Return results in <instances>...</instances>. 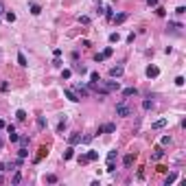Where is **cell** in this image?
Returning <instances> with one entry per match:
<instances>
[{"instance_id":"6da1fadb","label":"cell","mask_w":186,"mask_h":186,"mask_svg":"<svg viewBox=\"0 0 186 186\" xmlns=\"http://www.w3.org/2000/svg\"><path fill=\"white\" fill-rule=\"evenodd\" d=\"M99 86H103L105 92H118V90H121V83L114 81V79H112V81H99Z\"/></svg>"},{"instance_id":"7a4b0ae2","label":"cell","mask_w":186,"mask_h":186,"mask_svg":"<svg viewBox=\"0 0 186 186\" xmlns=\"http://www.w3.org/2000/svg\"><path fill=\"white\" fill-rule=\"evenodd\" d=\"M116 114L118 116H132V108L127 105V101H121V103L116 105Z\"/></svg>"},{"instance_id":"3957f363","label":"cell","mask_w":186,"mask_h":186,"mask_svg":"<svg viewBox=\"0 0 186 186\" xmlns=\"http://www.w3.org/2000/svg\"><path fill=\"white\" fill-rule=\"evenodd\" d=\"M123 72H125L123 66H112V68H110V77L112 79H118V77H123Z\"/></svg>"},{"instance_id":"277c9868","label":"cell","mask_w":186,"mask_h":186,"mask_svg":"<svg viewBox=\"0 0 186 186\" xmlns=\"http://www.w3.org/2000/svg\"><path fill=\"white\" fill-rule=\"evenodd\" d=\"M114 132H116V125L114 123H108V125H101L97 134H114Z\"/></svg>"},{"instance_id":"5b68a950","label":"cell","mask_w":186,"mask_h":186,"mask_svg":"<svg viewBox=\"0 0 186 186\" xmlns=\"http://www.w3.org/2000/svg\"><path fill=\"white\" fill-rule=\"evenodd\" d=\"M158 75H160V68H158V66H153V64L147 66V77H149V79H155Z\"/></svg>"},{"instance_id":"8992f818","label":"cell","mask_w":186,"mask_h":186,"mask_svg":"<svg viewBox=\"0 0 186 186\" xmlns=\"http://www.w3.org/2000/svg\"><path fill=\"white\" fill-rule=\"evenodd\" d=\"M125 20H127V13H118V15H112V22H114V24H123Z\"/></svg>"},{"instance_id":"52a82bcc","label":"cell","mask_w":186,"mask_h":186,"mask_svg":"<svg viewBox=\"0 0 186 186\" xmlns=\"http://www.w3.org/2000/svg\"><path fill=\"white\" fill-rule=\"evenodd\" d=\"M66 99H68V101H72V103H77V101H79V97H77V92H75V90H66Z\"/></svg>"},{"instance_id":"ba28073f","label":"cell","mask_w":186,"mask_h":186,"mask_svg":"<svg viewBox=\"0 0 186 186\" xmlns=\"http://www.w3.org/2000/svg\"><path fill=\"white\" fill-rule=\"evenodd\" d=\"M81 142V134H70L68 136V145H79Z\"/></svg>"},{"instance_id":"9c48e42d","label":"cell","mask_w":186,"mask_h":186,"mask_svg":"<svg viewBox=\"0 0 186 186\" xmlns=\"http://www.w3.org/2000/svg\"><path fill=\"white\" fill-rule=\"evenodd\" d=\"M162 155H164V151H162V147H158V149L153 151V155H151V160L158 162V160H162Z\"/></svg>"},{"instance_id":"30bf717a","label":"cell","mask_w":186,"mask_h":186,"mask_svg":"<svg viewBox=\"0 0 186 186\" xmlns=\"http://www.w3.org/2000/svg\"><path fill=\"white\" fill-rule=\"evenodd\" d=\"M72 158H75V149H72V145H70V147L64 151V160H72Z\"/></svg>"},{"instance_id":"8fae6325","label":"cell","mask_w":186,"mask_h":186,"mask_svg":"<svg viewBox=\"0 0 186 186\" xmlns=\"http://www.w3.org/2000/svg\"><path fill=\"white\" fill-rule=\"evenodd\" d=\"M136 94H138L136 88H125L123 90V97H136Z\"/></svg>"},{"instance_id":"7c38bea8","label":"cell","mask_w":186,"mask_h":186,"mask_svg":"<svg viewBox=\"0 0 186 186\" xmlns=\"http://www.w3.org/2000/svg\"><path fill=\"white\" fill-rule=\"evenodd\" d=\"M151 108H153V99L149 97V99H145V101H142V110H151Z\"/></svg>"},{"instance_id":"4fadbf2b","label":"cell","mask_w":186,"mask_h":186,"mask_svg":"<svg viewBox=\"0 0 186 186\" xmlns=\"http://www.w3.org/2000/svg\"><path fill=\"white\" fill-rule=\"evenodd\" d=\"M123 164H125V166H132V164H134V155H132V153L125 155V158H123Z\"/></svg>"},{"instance_id":"5bb4252c","label":"cell","mask_w":186,"mask_h":186,"mask_svg":"<svg viewBox=\"0 0 186 186\" xmlns=\"http://www.w3.org/2000/svg\"><path fill=\"white\" fill-rule=\"evenodd\" d=\"M31 13H33V15H39V13H42V9H39V4L31 2Z\"/></svg>"},{"instance_id":"9a60e30c","label":"cell","mask_w":186,"mask_h":186,"mask_svg":"<svg viewBox=\"0 0 186 186\" xmlns=\"http://www.w3.org/2000/svg\"><path fill=\"white\" fill-rule=\"evenodd\" d=\"M164 125H166V118H160V121H155V123H153V129H162Z\"/></svg>"},{"instance_id":"2e32d148","label":"cell","mask_w":186,"mask_h":186,"mask_svg":"<svg viewBox=\"0 0 186 186\" xmlns=\"http://www.w3.org/2000/svg\"><path fill=\"white\" fill-rule=\"evenodd\" d=\"M18 64H20V66H29V61H26L24 53H18Z\"/></svg>"},{"instance_id":"e0dca14e","label":"cell","mask_w":186,"mask_h":186,"mask_svg":"<svg viewBox=\"0 0 186 186\" xmlns=\"http://www.w3.org/2000/svg\"><path fill=\"white\" fill-rule=\"evenodd\" d=\"M177 29H182V24H179V22H169V31H173V33H175Z\"/></svg>"},{"instance_id":"ac0fdd59","label":"cell","mask_w":186,"mask_h":186,"mask_svg":"<svg viewBox=\"0 0 186 186\" xmlns=\"http://www.w3.org/2000/svg\"><path fill=\"white\" fill-rule=\"evenodd\" d=\"M99 81H101L99 72H90V83H99Z\"/></svg>"},{"instance_id":"d6986e66","label":"cell","mask_w":186,"mask_h":186,"mask_svg":"<svg viewBox=\"0 0 186 186\" xmlns=\"http://www.w3.org/2000/svg\"><path fill=\"white\" fill-rule=\"evenodd\" d=\"M88 160H90V162L99 160V151H88Z\"/></svg>"},{"instance_id":"ffe728a7","label":"cell","mask_w":186,"mask_h":186,"mask_svg":"<svg viewBox=\"0 0 186 186\" xmlns=\"http://www.w3.org/2000/svg\"><path fill=\"white\" fill-rule=\"evenodd\" d=\"M175 179H177V173H169V177H166V182H164V184L169 186V184H173V182H175Z\"/></svg>"},{"instance_id":"44dd1931","label":"cell","mask_w":186,"mask_h":186,"mask_svg":"<svg viewBox=\"0 0 186 186\" xmlns=\"http://www.w3.org/2000/svg\"><path fill=\"white\" fill-rule=\"evenodd\" d=\"M15 118H18V121H26V112L24 110H18V112H15Z\"/></svg>"},{"instance_id":"7402d4cb","label":"cell","mask_w":186,"mask_h":186,"mask_svg":"<svg viewBox=\"0 0 186 186\" xmlns=\"http://www.w3.org/2000/svg\"><path fill=\"white\" fill-rule=\"evenodd\" d=\"M11 182H13L15 186H18V184L22 182V173H20V171H15V175H13V179H11Z\"/></svg>"},{"instance_id":"603a6c76","label":"cell","mask_w":186,"mask_h":186,"mask_svg":"<svg viewBox=\"0 0 186 186\" xmlns=\"http://www.w3.org/2000/svg\"><path fill=\"white\" fill-rule=\"evenodd\" d=\"M64 127H66V118L61 116V121H59V125H57V134H61V132H64Z\"/></svg>"},{"instance_id":"cb8c5ba5","label":"cell","mask_w":186,"mask_h":186,"mask_svg":"<svg viewBox=\"0 0 186 186\" xmlns=\"http://www.w3.org/2000/svg\"><path fill=\"white\" fill-rule=\"evenodd\" d=\"M37 127H39V129L46 127V118H44V116H39V118H37Z\"/></svg>"},{"instance_id":"d4e9b609","label":"cell","mask_w":186,"mask_h":186,"mask_svg":"<svg viewBox=\"0 0 186 186\" xmlns=\"http://www.w3.org/2000/svg\"><path fill=\"white\" fill-rule=\"evenodd\" d=\"M18 155L22 158V160H24L26 155H29V151H26V147H20V151H18Z\"/></svg>"},{"instance_id":"484cf974","label":"cell","mask_w":186,"mask_h":186,"mask_svg":"<svg viewBox=\"0 0 186 186\" xmlns=\"http://www.w3.org/2000/svg\"><path fill=\"white\" fill-rule=\"evenodd\" d=\"M4 171H15V162H7V164H4Z\"/></svg>"},{"instance_id":"4316f807","label":"cell","mask_w":186,"mask_h":186,"mask_svg":"<svg viewBox=\"0 0 186 186\" xmlns=\"http://www.w3.org/2000/svg\"><path fill=\"white\" fill-rule=\"evenodd\" d=\"M75 70H77V72H81V75H86V72H88V68H86V66H81V64L75 66Z\"/></svg>"},{"instance_id":"83f0119b","label":"cell","mask_w":186,"mask_h":186,"mask_svg":"<svg viewBox=\"0 0 186 186\" xmlns=\"http://www.w3.org/2000/svg\"><path fill=\"white\" fill-rule=\"evenodd\" d=\"M105 171H108V173H114V171H116V166H114V160H112V162H108V169H105Z\"/></svg>"},{"instance_id":"f1b7e54d","label":"cell","mask_w":186,"mask_h":186,"mask_svg":"<svg viewBox=\"0 0 186 186\" xmlns=\"http://www.w3.org/2000/svg\"><path fill=\"white\" fill-rule=\"evenodd\" d=\"M118 39H121V35H118V33H112V35H110V42H112V44H116Z\"/></svg>"},{"instance_id":"f546056e","label":"cell","mask_w":186,"mask_h":186,"mask_svg":"<svg viewBox=\"0 0 186 186\" xmlns=\"http://www.w3.org/2000/svg\"><path fill=\"white\" fill-rule=\"evenodd\" d=\"M46 182L48 184H57V175H46Z\"/></svg>"},{"instance_id":"4dcf8cb0","label":"cell","mask_w":186,"mask_h":186,"mask_svg":"<svg viewBox=\"0 0 186 186\" xmlns=\"http://www.w3.org/2000/svg\"><path fill=\"white\" fill-rule=\"evenodd\" d=\"M4 18H7V22H15V13L9 11V13H4Z\"/></svg>"},{"instance_id":"1f68e13d","label":"cell","mask_w":186,"mask_h":186,"mask_svg":"<svg viewBox=\"0 0 186 186\" xmlns=\"http://www.w3.org/2000/svg\"><path fill=\"white\" fill-rule=\"evenodd\" d=\"M160 145H162V147H166V145H171V138H169V136H164V138L160 140Z\"/></svg>"},{"instance_id":"d6a6232c","label":"cell","mask_w":186,"mask_h":186,"mask_svg":"<svg viewBox=\"0 0 186 186\" xmlns=\"http://www.w3.org/2000/svg\"><path fill=\"white\" fill-rule=\"evenodd\" d=\"M0 90H2V92H9V83L2 81V83H0Z\"/></svg>"},{"instance_id":"836d02e7","label":"cell","mask_w":186,"mask_h":186,"mask_svg":"<svg viewBox=\"0 0 186 186\" xmlns=\"http://www.w3.org/2000/svg\"><path fill=\"white\" fill-rule=\"evenodd\" d=\"M18 140H20L22 147H26V145H29V138H26V136H22V138H18Z\"/></svg>"},{"instance_id":"e575fe53","label":"cell","mask_w":186,"mask_h":186,"mask_svg":"<svg viewBox=\"0 0 186 186\" xmlns=\"http://www.w3.org/2000/svg\"><path fill=\"white\" fill-rule=\"evenodd\" d=\"M112 53H114V48H112V46H108V48H105V50H103V55H105V57H110V55H112Z\"/></svg>"},{"instance_id":"d590c367","label":"cell","mask_w":186,"mask_h":186,"mask_svg":"<svg viewBox=\"0 0 186 186\" xmlns=\"http://www.w3.org/2000/svg\"><path fill=\"white\" fill-rule=\"evenodd\" d=\"M79 22H81V24H90V18H88V15H81V18H79Z\"/></svg>"},{"instance_id":"8d00e7d4","label":"cell","mask_w":186,"mask_h":186,"mask_svg":"<svg viewBox=\"0 0 186 186\" xmlns=\"http://www.w3.org/2000/svg\"><path fill=\"white\" fill-rule=\"evenodd\" d=\"M53 66H57V68H61V66H64V61H61L59 57H55V61H53Z\"/></svg>"},{"instance_id":"74e56055","label":"cell","mask_w":186,"mask_h":186,"mask_svg":"<svg viewBox=\"0 0 186 186\" xmlns=\"http://www.w3.org/2000/svg\"><path fill=\"white\" fill-rule=\"evenodd\" d=\"M70 75H72V70H64L61 72V79H70Z\"/></svg>"},{"instance_id":"f35d334b","label":"cell","mask_w":186,"mask_h":186,"mask_svg":"<svg viewBox=\"0 0 186 186\" xmlns=\"http://www.w3.org/2000/svg\"><path fill=\"white\" fill-rule=\"evenodd\" d=\"M112 160H116V151H110L108 153V162H112Z\"/></svg>"},{"instance_id":"ab89813d","label":"cell","mask_w":186,"mask_h":186,"mask_svg":"<svg viewBox=\"0 0 186 186\" xmlns=\"http://www.w3.org/2000/svg\"><path fill=\"white\" fill-rule=\"evenodd\" d=\"M175 13H177V15H184V13H186V7H177Z\"/></svg>"},{"instance_id":"60d3db41","label":"cell","mask_w":186,"mask_h":186,"mask_svg":"<svg viewBox=\"0 0 186 186\" xmlns=\"http://www.w3.org/2000/svg\"><path fill=\"white\" fill-rule=\"evenodd\" d=\"M86 162H90L88 155H79V164H86Z\"/></svg>"},{"instance_id":"b9f144b4","label":"cell","mask_w":186,"mask_h":186,"mask_svg":"<svg viewBox=\"0 0 186 186\" xmlns=\"http://www.w3.org/2000/svg\"><path fill=\"white\" fill-rule=\"evenodd\" d=\"M175 86H179V88L184 86V77H177V79H175Z\"/></svg>"},{"instance_id":"7bdbcfd3","label":"cell","mask_w":186,"mask_h":186,"mask_svg":"<svg viewBox=\"0 0 186 186\" xmlns=\"http://www.w3.org/2000/svg\"><path fill=\"white\" fill-rule=\"evenodd\" d=\"M134 39H136V33H129V35H127V42H129V44H132V42H134Z\"/></svg>"},{"instance_id":"ee69618b","label":"cell","mask_w":186,"mask_h":186,"mask_svg":"<svg viewBox=\"0 0 186 186\" xmlns=\"http://www.w3.org/2000/svg\"><path fill=\"white\" fill-rule=\"evenodd\" d=\"M103 59H105V55H103V53H99L97 57H94V61H103Z\"/></svg>"},{"instance_id":"f6af8a7d","label":"cell","mask_w":186,"mask_h":186,"mask_svg":"<svg viewBox=\"0 0 186 186\" xmlns=\"http://www.w3.org/2000/svg\"><path fill=\"white\" fill-rule=\"evenodd\" d=\"M105 15H108V18L112 20V15H114V13H112V7H108V9H105Z\"/></svg>"},{"instance_id":"bcb514c9","label":"cell","mask_w":186,"mask_h":186,"mask_svg":"<svg viewBox=\"0 0 186 186\" xmlns=\"http://www.w3.org/2000/svg\"><path fill=\"white\" fill-rule=\"evenodd\" d=\"M147 4L149 7H158V0H147Z\"/></svg>"},{"instance_id":"7dc6e473","label":"cell","mask_w":186,"mask_h":186,"mask_svg":"<svg viewBox=\"0 0 186 186\" xmlns=\"http://www.w3.org/2000/svg\"><path fill=\"white\" fill-rule=\"evenodd\" d=\"M2 11H4V7H2V2H0V13H2Z\"/></svg>"},{"instance_id":"c3c4849f","label":"cell","mask_w":186,"mask_h":186,"mask_svg":"<svg viewBox=\"0 0 186 186\" xmlns=\"http://www.w3.org/2000/svg\"><path fill=\"white\" fill-rule=\"evenodd\" d=\"M0 147H2V138H0Z\"/></svg>"}]
</instances>
